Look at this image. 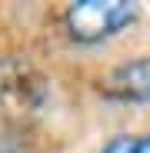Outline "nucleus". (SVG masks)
Listing matches in <instances>:
<instances>
[{
    "instance_id": "nucleus-3",
    "label": "nucleus",
    "mask_w": 150,
    "mask_h": 153,
    "mask_svg": "<svg viewBox=\"0 0 150 153\" xmlns=\"http://www.w3.org/2000/svg\"><path fill=\"white\" fill-rule=\"evenodd\" d=\"M100 153H137V133H113Z\"/></svg>"
},
{
    "instance_id": "nucleus-2",
    "label": "nucleus",
    "mask_w": 150,
    "mask_h": 153,
    "mask_svg": "<svg viewBox=\"0 0 150 153\" xmlns=\"http://www.w3.org/2000/svg\"><path fill=\"white\" fill-rule=\"evenodd\" d=\"M104 93L117 103L150 107V57H130L104 76Z\"/></svg>"
},
{
    "instance_id": "nucleus-1",
    "label": "nucleus",
    "mask_w": 150,
    "mask_h": 153,
    "mask_svg": "<svg viewBox=\"0 0 150 153\" xmlns=\"http://www.w3.org/2000/svg\"><path fill=\"white\" fill-rule=\"evenodd\" d=\"M140 20L134 0H73L63 10V33L77 47H100Z\"/></svg>"
},
{
    "instance_id": "nucleus-5",
    "label": "nucleus",
    "mask_w": 150,
    "mask_h": 153,
    "mask_svg": "<svg viewBox=\"0 0 150 153\" xmlns=\"http://www.w3.org/2000/svg\"><path fill=\"white\" fill-rule=\"evenodd\" d=\"M0 153H20V150H10V140H0Z\"/></svg>"
},
{
    "instance_id": "nucleus-4",
    "label": "nucleus",
    "mask_w": 150,
    "mask_h": 153,
    "mask_svg": "<svg viewBox=\"0 0 150 153\" xmlns=\"http://www.w3.org/2000/svg\"><path fill=\"white\" fill-rule=\"evenodd\" d=\"M137 153H150V130L137 137Z\"/></svg>"
}]
</instances>
